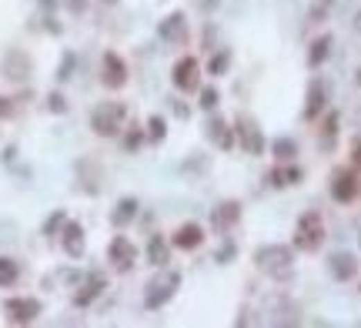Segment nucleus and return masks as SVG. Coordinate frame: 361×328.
<instances>
[{
	"mask_svg": "<svg viewBox=\"0 0 361 328\" xmlns=\"http://www.w3.org/2000/svg\"><path fill=\"white\" fill-rule=\"evenodd\" d=\"M124 117H127V107L121 101H104L91 111V128L100 137H114L121 131V124H124Z\"/></svg>",
	"mask_w": 361,
	"mask_h": 328,
	"instance_id": "1",
	"label": "nucleus"
},
{
	"mask_svg": "<svg viewBox=\"0 0 361 328\" xmlns=\"http://www.w3.org/2000/svg\"><path fill=\"white\" fill-rule=\"evenodd\" d=\"M254 261H258V268L267 271L271 278H285L288 271H291L294 251L285 248V245H265V248L254 251Z\"/></svg>",
	"mask_w": 361,
	"mask_h": 328,
	"instance_id": "2",
	"label": "nucleus"
},
{
	"mask_svg": "<svg viewBox=\"0 0 361 328\" xmlns=\"http://www.w3.org/2000/svg\"><path fill=\"white\" fill-rule=\"evenodd\" d=\"M324 241V221L318 212H304L294 232V248L298 251H318Z\"/></svg>",
	"mask_w": 361,
	"mask_h": 328,
	"instance_id": "3",
	"label": "nucleus"
},
{
	"mask_svg": "<svg viewBox=\"0 0 361 328\" xmlns=\"http://www.w3.org/2000/svg\"><path fill=\"white\" fill-rule=\"evenodd\" d=\"M181 288V275L177 271H164L161 278H154L151 285H148V309H161V305H168L171 302V295Z\"/></svg>",
	"mask_w": 361,
	"mask_h": 328,
	"instance_id": "4",
	"label": "nucleus"
},
{
	"mask_svg": "<svg viewBox=\"0 0 361 328\" xmlns=\"http://www.w3.org/2000/svg\"><path fill=\"white\" fill-rule=\"evenodd\" d=\"M361 191V181L355 171H348V168H342V171L331 174V198L335 201H342V205H348V201H355Z\"/></svg>",
	"mask_w": 361,
	"mask_h": 328,
	"instance_id": "5",
	"label": "nucleus"
},
{
	"mask_svg": "<svg viewBox=\"0 0 361 328\" xmlns=\"http://www.w3.org/2000/svg\"><path fill=\"white\" fill-rule=\"evenodd\" d=\"M7 322H14V325H27V322H34L40 315V302L37 298H7Z\"/></svg>",
	"mask_w": 361,
	"mask_h": 328,
	"instance_id": "6",
	"label": "nucleus"
},
{
	"mask_svg": "<svg viewBox=\"0 0 361 328\" xmlns=\"http://www.w3.org/2000/svg\"><path fill=\"white\" fill-rule=\"evenodd\" d=\"M197 74H201V64H197L194 58H181L177 64H174L171 80H174L177 91H194V87H197Z\"/></svg>",
	"mask_w": 361,
	"mask_h": 328,
	"instance_id": "7",
	"label": "nucleus"
},
{
	"mask_svg": "<svg viewBox=\"0 0 361 328\" xmlns=\"http://www.w3.org/2000/svg\"><path fill=\"white\" fill-rule=\"evenodd\" d=\"M104 87H111V91H117V87H124L127 84V64L121 60V54H114V51H107L104 54Z\"/></svg>",
	"mask_w": 361,
	"mask_h": 328,
	"instance_id": "8",
	"label": "nucleus"
},
{
	"mask_svg": "<svg viewBox=\"0 0 361 328\" xmlns=\"http://www.w3.org/2000/svg\"><path fill=\"white\" fill-rule=\"evenodd\" d=\"M107 254H111V261H114L117 271H127L134 261H137V248H134V245L127 241V238H124V234H117L114 241H111Z\"/></svg>",
	"mask_w": 361,
	"mask_h": 328,
	"instance_id": "9",
	"label": "nucleus"
},
{
	"mask_svg": "<svg viewBox=\"0 0 361 328\" xmlns=\"http://www.w3.org/2000/svg\"><path fill=\"white\" fill-rule=\"evenodd\" d=\"M238 218H241V205H238V201H221V205L211 212V225H214V232L224 234Z\"/></svg>",
	"mask_w": 361,
	"mask_h": 328,
	"instance_id": "10",
	"label": "nucleus"
},
{
	"mask_svg": "<svg viewBox=\"0 0 361 328\" xmlns=\"http://www.w3.org/2000/svg\"><path fill=\"white\" fill-rule=\"evenodd\" d=\"M238 135H241V144H245L247 155H261L265 151V137L247 117H238Z\"/></svg>",
	"mask_w": 361,
	"mask_h": 328,
	"instance_id": "11",
	"label": "nucleus"
},
{
	"mask_svg": "<svg viewBox=\"0 0 361 328\" xmlns=\"http://www.w3.org/2000/svg\"><path fill=\"white\" fill-rule=\"evenodd\" d=\"M324 104H328V87H324V80H311V87H308V104H304V117L315 121V117L324 111Z\"/></svg>",
	"mask_w": 361,
	"mask_h": 328,
	"instance_id": "12",
	"label": "nucleus"
},
{
	"mask_svg": "<svg viewBox=\"0 0 361 328\" xmlns=\"http://www.w3.org/2000/svg\"><path fill=\"white\" fill-rule=\"evenodd\" d=\"M3 74H7L10 80H27V74H30V60H27V54L10 51V54L3 58Z\"/></svg>",
	"mask_w": 361,
	"mask_h": 328,
	"instance_id": "13",
	"label": "nucleus"
},
{
	"mask_svg": "<svg viewBox=\"0 0 361 328\" xmlns=\"http://www.w3.org/2000/svg\"><path fill=\"white\" fill-rule=\"evenodd\" d=\"M201 241H204V228H201V225H184V228H177L171 238L174 248H184V251L197 248Z\"/></svg>",
	"mask_w": 361,
	"mask_h": 328,
	"instance_id": "14",
	"label": "nucleus"
},
{
	"mask_svg": "<svg viewBox=\"0 0 361 328\" xmlns=\"http://www.w3.org/2000/svg\"><path fill=\"white\" fill-rule=\"evenodd\" d=\"M64 251H67L71 258H80V254H84V228H80L77 221H67V225H64Z\"/></svg>",
	"mask_w": 361,
	"mask_h": 328,
	"instance_id": "15",
	"label": "nucleus"
},
{
	"mask_svg": "<svg viewBox=\"0 0 361 328\" xmlns=\"http://www.w3.org/2000/svg\"><path fill=\"white\" fill-rule=\"evenodd\" d=\"M355 271H358V261H355L351 254H344V251L331 254V275H335L338 282H351V278H355Z\"/></svg>",
	"mask_w": 361,
	"mask_h": 328,
	"instance_id": "16",
	"label": "nucleus"
},
{
	"mask_svg": "<svg viewBox=\"0 0 361 328\" xmlns=\"http://www.w3.org/2000/svg\"><path fill=\"white\" fill-rule=\"evenodd\" d=\"M104 285H107V282H104V275H91V278L84 282V288L74 295V305H80V309H84V305H91L97 295L104 291Z\"/></svg>",
	"mask_w": 361,
	"mask_h": 328,
	"instance_id": "17",
	"label": "nucleus"
},
{
	"mask_svg": "<svg viewBox=\"0 0 361 328\" xmlns=\"http://www.w3.org/2000/svg\"><path fill=\"white\" fill-rule=\"evenodd\" d=\"M157 34L164 40H171V44H177V40H184V17L181 14H171V17L161 20V27H157Z\"/></svg>",
	"mask_w": 361,
	"mask_h": 328,
	"instance_id": "18",
	"label": "nucleus"
},
{
	"mask_svg": "<svg viewBox=\"0 0 361 328\" xmlns=\"http://www.w3.org/2000/svg\"><path fill=\"white\" fill-rule=\"evenodd\" d=\"M208 135L218 141V148H221V151H231V148H234V131H231V128L224 124V121H221V117H214V121H211Z\"/></svg>",
	"mask_w": 361,
	"mask_h": 328,
	"instance_id": "19",
	"label": "nucleus"
},
{
	"mask_svg": "<svg viewBox=\"0 0 361 328\" xmlns=\"http://www.w3.org/2000/svg\"><path fill=\"white\" fill-rule=\"evenodd\" d=\"M328 54H331V34H322V37L311 44V51H308V64L311 67H322L324 60H328Z\"/></svg>",
	"mask_w": 361,
	"mask_h": 328,
	"instance_id": "20",
	"label": "nucleus"
},
{
	"mask_svg": "<svg viewBox=\"0 0 361 328\" xmlns=\"http://www.w3.org/2000/svg\"><path fill=\"white\" fill-rule=\"evenodd\" d=\"M148 261L157 265V268L168 265V241H164L161 234H151V241H148Z\"/></svg>",
	"mask_w": 361,
	"mask_h": 328,
	"instance_id": "21",
	"label": "nucleus"
},
{
	"mask_svg": "<svg viewBox=\"0 0 361 328\" xmlns=\"http://www.w3.org/2000/svg\"><path fill=\"white\" fill-rule=\"evenodd\" d=\"M134 214H137V201L134 198H124V201H117L111 221H114V228H124L127 221H134Z\"/></svg>",
	"mask_w": 361,
	"mask_h": 328,
	"instance_id": "22",
	"label": "nucleus"
},
{
	"mask_svg": "<svg viewBox=\"0 0 361 328\" xmlns=\"http://www.w3.org/2000/svg\"><path fill=\"white\" fill-rule=\"evenodd\" d=\"M17 275H20V268L14 258H0V288H10L17 282Z\"/></svg>",
	"mask_w": 361,
	"mask_h": 328,
	"instance_id": "23",
	"label": "nucleus"
},
{
	"mask_svg": "<svg viewBox=\"0 0 361 328\" xmlns=\"http://www.w3.org/2000/svg\"><path fill=\"white\" fill-rule=\"evenodd\" d=\"M294 155H298V144H294L291 137H278V141H274V157H278V161H291Z\"/></svg>",
	"mask_w": 361,
	"mask_h": 328,
	"instance_id": "24",
	"label": "nucleus"
},
{
	"mask_svg": "<svg viewBox=\"0 0 361 328\" xmlns=\"http://www.w3.org/2000/svg\"><path fill=\"white\" fill-rule=\"evenodd\" d=\"M148 135H151V141H164V135H168L164 117H151V121H148Z\"/></svg>",
	"mask_w": 361,
	"mask_h": 328,
	"instance_id": "25",
	"label": "nucleus"
},
{
	"mask_svg": "<svg viewBox=\"0 0 361 328\" xmlns=\"http://www.w3.org/2000/svg\"><path fill=\"white\" fill-rule=\"evenodd\" d=\"M322 135H324V144H331V137L338 135V114L331 111V114L324 117V128H322Z\"/></svg>",
	"mask_w": 361,
	"mask_h": 328,
	"instance_id": "26",
	"label": "nucleus"
},
{
	"mask_svg": "<svg viewBox=\"0 0 361 328\" xmlns=\"http://www.w3.org/2000/svg\"><path fill=\"white\" fill-rule=\"evenodd\" d=\"M201 107H204V111H214V107H218V91H214V87H204V91H201Z\"/></svg>",
	"mask_w": 361,
	"mask_h": 328,
	"instance_id": "27",
	"label": "nucleus"
},
{
	"mask_svg": "<svg viewBox=\"0 0 361 328\" xmlns=\"http://www.w3.org/2000/svg\"><path fill=\"white\" fill-rule=\"evenodd\" d=\"M228 60H231V51H221L218 58L211 60V74H224V67H228Z\"/></svg>",
	"mask_w": 361,
	"mask_h": 328,
	"instance_id": "28",
	"label": "nucleus"
},
{
	"mask_svg": "<svg viewBox=\"0 0 361 328\" xmlns=\"http://www.w3.org/2000/svg\"><path fill=\"white\" fill-rule=\"evenodd\" d=\"M71 71H74V54H64V64H60V71H58V80H67L71 78Z\"/></svg>",
	"mask_w": 361,
	"mask_h": 328,
	"instance_id": "29",
	"label": "nucleus"
},
{
	"mask_svg": "<svg viewBox=\"0 0 361 328\" xmlns=\"http://www.w3.org/2000/svg\"><path fill=\"white\" fill-rule=\"evenodd\" d=\"M60 225H64V212H54V214H51V221L44 225V234H54Z\"/></svg>",
	"mask_w": 361,
	"mask_h": 328,
	"instance_id": "30",
	"label": "nucleus"
},
{
	"mask_svg": "<svg viewBox=\"0 0 361 328\" xmlns=\"http://www.w3.org/2000/svg\"><path fill=\"white\" fill-rule=\"evenodd\" d=\"M47 101H51L47 107H51L54 114H64V111H67V104H64V97H60V94H51V97H47Z\"/></svg>",
	"mask_w": 361,
	"mask_h": 328,
	"instance_id": "31",
	"label": "nucleus"
},
{
	"mask_svg": "<svg viewBox=\"0 0 361 328\" xmlns=\"http://www.w3.org/2000/svg\"><path fill=\"white\" fill-rule=\"evenodd\" d=\"M234 254H238V248H234V245H224V248L218 251V254H214V258H218V261H221V265H228L231 258H234Z\"/></svg>",
	"mask_w": 361,
	"mask_h": 328,
	"instance_id": "32",
	"label": "nucleus"
},
{
	"mask_svg": "<svg viewBox=\"0 0 361 328\" xmlns=\"http://www.w3.org/2000/svg\"><path fill=\"white\" fill-rule=\"evenodd\" d=\"M124 144H127V151H137V144H141V131L134 128L131 135H127V141H124Z\"/></svg>",
	"mask_w": 361,
	"mask_h": 328,
	"instance_id": "33",
	"label": "nucleus"
},
{
	"mask_svg": "<svg viewBox=\"0 0 361 328\" xmlns=\"http://www.w3.org/2000/svg\"><path fill=\"white\" fill-rule=\"evenodd\" d=\"M351 164H355V171H361V137L355 141V155H351Z\"/></svg>",
	"mask_w": 361,
	"mask_h": 328,
	"instance_id": "34",
	"label": "nucleus"
},
{
	"mask_svg": "<svg viewBox=\"0 0 361 328\" xmlns=\"http://www.w3.org/2000/svg\"><path fill=\"white\" fill-rule=\"evenodd\" d=\"M10 111H14V104L7 97H0V117H10Z\"/></svg>",
	"mask_w": 361,
	"mask_h": 328,
	"instance_id": "35",
	"label": "nucleus"
},
{
	"mask_svg": "<svg viewBox=\"0 0 361 328\" xmlns=\"http://www.w3.org/2000/svg\"><path fill=\"white\" fill-rule=\"evenodd\" d=\"M358 84H361V67H358Z\"/></svg>",
	"mask_w": 361,
	"mask_h": 328,
	"instance_id": "36",
	"label": "nucleus"
},
{
	"mask_svg": "<svg viewBox=\"0 0 361 328\" xmlns=\"http://www.w3.org/2000/svg\"><path fill=\"white\" fill-rule=\"evenodd\" d=\"M358 27H361V14H358Z\"/></svg>",
	"mask_w": 361,
	"mask_h": 328,
	"instance_id": "37",
	"label": "nucleus"
}]
</instances>
